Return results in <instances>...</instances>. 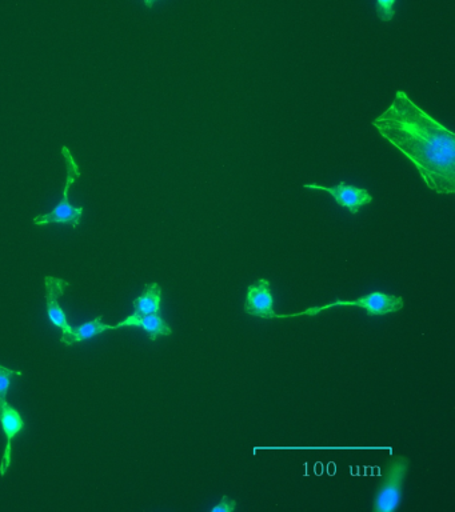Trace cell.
Wrapping results in <instances>:
<instances>
[{
    "label": "cell",
    "mask_w": 455,
    "mask_h": 512,
    "mask_svg": "<svg viewBox=\"0 0 455 512\" xmlns=\"http://www.w3.org/2000/svg\"><path fill=\"white\" fill-rule=\"evenodd\" d=\"M62 156L66 163V183L65 191L61 202L49 214L39 215L34 218L35 226H49V224H70L74 228H78L81 224L83 216V207H75L70 203V188L73 186L77 179L81 178V167L71 154L70 148L67 146L62 147Z\"/></svg>",
    "instance_id": "2"
},
{
    "label": "cell",
    "mask_w": 455,
    "mask_h": 512,
    "mask_svg": "<svg viewBox=\"0 0 455 512\" xmlns=\"http://www.w3.org/2000/svg\"><path fill=\"white\" fill-rule=\"evenodd\" d=\"M22 375V371H14L0 364V410L7 403V392H9L11 382H13L15 376Z\"/></svg>",
    "instance_id": "12"
},
{
    "label": "cell",
    "mask_w": 455,
    "mask_h": 512,
    "mask_svg": "<svg viewBox=\"0 0 455 512\" xmlns=\"http://www.w3.org/2000/svg\"><path fill=\"white\" fill-rule=\"evenodd\" d=\"M69 286L70 283L65 279L45 276L47 316L55 327L61 328L62 336L69 335L73 331V326L67 320L66 312L59 306V298H62Z\"/></svg>",
    "instance_id": "7"
},
{
    "label": "cell",
    "mask_w": 455,
    "mask_h": 512,
    "mask_svg": "<svg viewBox=\"0 0 455 512\" xmlns=\"http://www.w3.org/2000/svg\"><path fill=\"white\" fill-rule=\"evenodd\" d=\"M143 2H145L146 7L151 8L154 6L155 3L158 2V0H143Z\"/></svg>",
    "instance_id": "15"
},
{
    "label": "cell",
    "mask_w": 455,
    "mask_h": 512,
    "mask_svg": "<svg viewBox=\"0 0 455 512\" xmlns=\"http://www.w3.org/2000/svg\"><path fill=\"white\" fill-rule=\"evenodd\" d=\"M243 311L246 314L262 319H277L274 310V296L271 292L270 280L266 278L258 279L257 282L250 284L247 288L245 306Z\"/></svg>",
    "instance_id": "6"
},
{
    "label": "cell",
    "mask_w": 455,
    "mask_h": 512,
    "mask_svg": "<svg viewBox=\"0 0 455 512\" xmlns=\"http://www.w3.org/2000/svg\"><path fill=\"white\" fill-rule=\"evenodd\" d=\"M305 188L327 192V194L333 196L335 203L339 207L347 208L353 215H357L362 207L373 202V195L370 194L369 190L351 186V184L346 182H341L333 187H323L319 186V184L311 183L305 184Z\"/></svg>",
    "instance_id": "5"
},
{
    "label": "cell",
    "mask_w": 455,
    "mask_h": 512,
    "mask_svg": "<svg viewBox=\"0 0 455 512\" xmlns=\"http://www.w3.org/2000/svg\"><path fill=\"white\" fill-rule=\"evenodd\" d=\"M102 319L103 314L94 320H90V322L81 324L79 327H73V331L69 335L62 336L61 343L70 347L74 346V344L85 342V340L93 339L95 336L102 335L103 332L117 330V327L103 323Z\"/></svg>",
    "instance_id": "10"
},
{
    "label": "cell",
    "mask_w": 455,
    "mask_h": 512,
    "mask_svg": "<svg viewBox=\"0 0 455 512\" xmlns=\"http://www.w3.org/2000/svg\"><path fill=\"white\" fill-rule=\"evenodd\" d=\"M337 306L359 307L363 308L371 316H383L401 311L403 306H405V300H403L402 296L375 291L371 292V294L363 295L361 298L353 300V302L338 300V302L327 304V306L307 308L306 311L299 312V314L277 315V319L294 318V316L301 315H318L322 311Z\"/></svg>",
    "instance_id": "4"
},
{
    "label": "cell",
    "mask_w": 455,
    "mask_h": 512,
    "mask_svg": "<svg viewBox=\"0 0 455 512\" xmlns=\"http://www.w3.org/2000/svg\"><path fill=\"white\" fill-rule=\"evenodd\" d=\"M0 426L5 432L7 444L3 452L2 462H0V476H5L11 464V450H13V440L15 436L25 430V420L17 408L11 406L9 402L0 410Z\"/></svg>",
    "instance_id": "8"
},
{
    "label": "cell",
    "mask_w": 455,
    "mask_h": 512,
    "mask_svg": "<svg viewBox=\"0 0 455 512\" xmlns=\"http://www.w3.org/2000/svg\"><path fill=\"white\" fill-rule=\"evenodd\" d=\"M162 304V288L158 283H147L145 291L134 300V315L159 314Z\"/></svg>",
    "instance_id": "11"
},
{
    "label": "cell",
    "mask_w": 455,
    "mask_h": 512,
    "mask_svg": "<svg viewBox=\"0 0 455 512\" xmlns=\"http://www.w3.org/2000/svg\"><path fill=\"white\" fill-rule=\"evenodd\" d=\"M235 508H237V502L225 495L217 506L211 508V512H233Z\"/></svg>",
    "instance_id": "14"
},
{
    "label": "cell",
    "mask_w": 455,
    "mask_h": 512,
    "mask_svg": "<svg viewBox=\"0 0 455 512\" xmlns=\"http://www.w3.org/2000/svg\"><path fill=\"white\" fill-rule=\"evenodd\" d=\"M409 459L395 455L387 464L381 486L374 500V512H393L397 510L402 500L403 482L409 471Z\"/></svg>",
    "instance_id": "3"
},
{
    "label": "cell",
    "mask_w": 455,
    "mask_h": 512,
    "mask_svg": "<svg viewBox=\"0 0 455 512\" xmlns=\"http://www.w3.org/2000/svg\"><path fill=\"white\" fill-rule=\"evenodd\" d=\"M118 328L122 327H139L142 330L146 331L147 336L153 342L161 336H170L173 334V330H171L170 324L166 322L165 319L162 318L159 314H150V315H130L129 318L123 320V322L118 323Z\"/></svg>",
    "instance_id": "9"
},
{
    "label": "cell",
    "mask_w": 455,
    "mask_h": 512,
    "mask_svg": "<svg viewBox=\"0 0 455 512\" xmlns=\"http://www.w3.org/2000/svg\"><path fill=\"white\" fill-rule=\"evenodd\" d=\"M377 15L382 22H391L395 16V3L397 0H375Z\"/></svg>",
    "instance_id": "13"
},
{
    "label": "cell",
    "mask_w": 455,
    "mask_h": 512,
    "mask_svg": "<svg viewBox=\"0 0 455 512\" xmlns=\"http://www.w3.org/2000/svg\"><path fill=\"white\" fill-rule=\"evenodd\" d=\"M386 142L410 160L426 186L439 195L455 192V135L423 111L405 91L371 122Z\"/></svg>",
    "instance_id": "1"
}]
</instances>
